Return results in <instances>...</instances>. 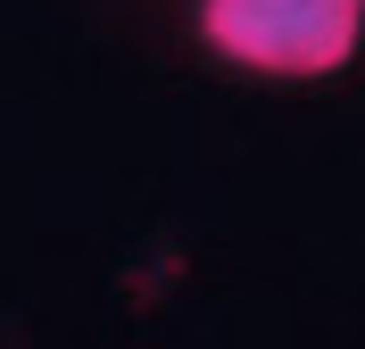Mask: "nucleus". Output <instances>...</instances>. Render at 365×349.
Here are the masks:
<instances>
[{
	"instance_id": "nucleus-1",
	"label": "nucleus",
	"mask_w": 365,
	"mask_h": 349,
	"mask_svg": "<svg viewBox=\"0 0 365 349\" xmlns=\"http://www.w3.org/2000/svg\"><path fill=\"white\" fill-rule=\"evenodd\" d=\"M191 34L241 75L316 84L365 50V0H200Z\"/></svg>"
}]
</instances>
